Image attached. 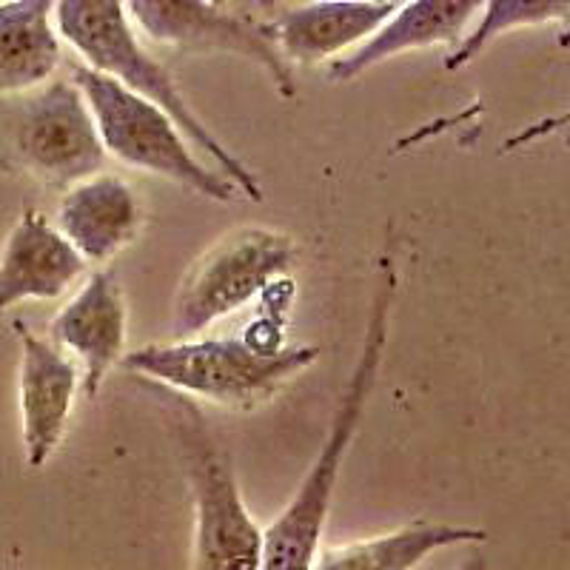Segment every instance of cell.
I'll return each mask as SVG.
<instances>
[{"label":"cell","mask_w":570,"mask_h":570,"mask_svg":"<svg viewBox=\"0 0 570 570\" xmlns=\"http://www.w3.org/2000/svg\"><path fill=\"white\" fill-rule=\"evenodd\" d=\"M389 240L391 243H385L380 263H376L374 297H371V312L365 320L363 345H360L348 383L337 396L328 434H325L320 454L314 456L312 468L305 471L294 497L288 499V505L263 531L259 570H314V562L323 551L320 542H323L343 462L348 456L356 431H360L365 409H368L371 391L376 385V374H380L385 345H389L391 312H394L396 285H400L394 237H389Z\"/></svg>","instance_id":"1"},{"label":"cell","mask_w":570,"mask_h":570,"mask_svg":"<svg viewBox=\"0 0 570 570\" xmlns=\"http://www.w3.org/2000/svg\"><path fill=\"white\" fill-rule=\"evenodd\" d=\"M52 20L58 38L83 60L86 69L100 71L124 86L126 91H131L135 98L146 100L166 117H171V124L183 131V137L214 163V171H220L243 197L263 203L257 175L191 109L177 80L171 78V71L155 55L146 52V46L137 38L135 23L126 12V3L120 0H60L52 9Z\"/></svg>","instance_id":"2"},{"label":"cell","mask_w":570,"mask_h":570,"mask_svg":"<svg viewBox=\"0 0 570 570\" xmlns=\"http://www.w3.org/2000/svg\"><path fill=\"white\" fill-rule=\"evenodd\" d=\"M320 360L314 345L266 351L246 337H195L126 351L120 368L160 383L186 400H206L228 411H254Z\"/></svg>","instance_id":"3"},{"label":"cell","mask_w":570,"mask_h":570,"mask_svg":"<svg viewBox=\"0 0 570 570\" xmlns=\"http://www.w3.org/2000/svg\"><path fill=\"white\" fill-rule=\"evenodd\" d=\"M171 442L195 502V539L188 570H259L263 528L254 522L232 456L186 396L166 405Z\"/></svg>","instance_id":"4"},{"label":"cell","mask_w":570,"mask_h":570,"mask_svg":"<svg viewBox=\"0 0 570 570\" xmlns=\"http://www.w3.org/2000/svg\"><path fill=\"white\" fill-rule=\"evenodd\" d=\"M69 78L89 106L106 157L186 186L206 200L232 203L240 195L220 171H214L191 151L195 146L160 109L135 98L100 71L86 69L83 63H71Z\"/></svg>","instance_id":"5"},{"label":"cell","mask_w":570,"mask_h":570,"mask_svg":"<svg viewBox=\"0 0 570 570\" xmlns=\"http://www.w3.org/2000/svg\"><path fill=\"white\" fill-rule=\"evenodd\" d=\"M0 155L7 166L58 191L106 166L89 106L69 75L0 106Z\"/></svg>","instance_id":"6"},{"label":"cell","mask_w":570,"mask_h":570,"mask_svg":"<svg viewBox=\"0 0 570 570\" xmlns=\"http://www.w3.org/2000/svg\"><path fill=\"white\" fill-rule=\"evenodd\" d=\"M299 257L292 234L268 226H243L223 234L180 279L171 305V337H200L285 279Z\"/></svg>","instance_id":"7"},{"label":"cell","mask_w":570,"mask_h":570,"mask_svg":"<svg viewBox=\"0 0 570 570\" xmlns=\"http://www.w3.org/2000/svg\"><path fill=\"white\" fill-rule=\"evenodd\" d=\"M126 12L155 43L188 55H237L266 71L285 100L297 98L294 69L274 46L266 18L203 0H135Z\"/></svg>","instance_id":"8"},{"label":"cell","mask_w":570,"mask_h":570,"mask_svg":"<svg viewBox=\"0 0 570 570\" xmlns=\"http://www.w3.org/2000/svg\"><path fill=\"white\" fill-rule=\"evenodd\" d=\"M20 340V434L29 468L52 460L69 428L75 396L80 391V368L49 337H40L27 323H14Z\"/></svg>","instance_id":"9"},{"label":"cell","mask_w":570,"mask_h":570,"mask_svg":"<svg viewBox=\"0 0 570 570\" xmlns=\"http://www.w3.org/2000/svg\"><path fill=\"white\" fill-rule=\"evenodd\" d=\"M49 340L78 356L80 391L95 400L106 376L124 363L129 312L124 288L111 272H95L49 323Z\"/></svg>","instance_id":"10"},{"label":"cell","mask_w":570,"mask_h":570,"mask_svg":"<svg viewBox=\"0 0 570 570\" xmlns=\"http://www.w3.org/2000/svg\"><path fill=\"white\" fill-rule=\"evenodd\" d=\"M400 7L396 0H314L266 18L274 46L292 66L334 63L365 43Z\"/></svg>","instance_id":"11"},{"label":"cell","mask_w":570,"mask_h":570,"mask_svg":"<svg viewBox=\"0 0 570 570\" xmlns=\"http://www.w3.org/2000/svg\"><path fill=\"white\" fill-rule=\"evenodd\" d=\"M146 212L120 175L98 171L66 188L58 203V232L86 266H106L140 237Z\"/></svg>","instance_id":"12"},{"label":"cell","mask_w":570,"mask_h":570,"mask_svg":"<svg viewBox=\"0 0 570 570\" xmlns=\"http://www.w3.org/2000/svg\"><path fill=\"white\" fill-rule=\"evenodd\" d=\"M86 263L43 214L27 208L0 248V314L29 299H58L86 277Z\"/></svg>","instance_id":"13"},{"label":"cell","mask_w":570,"mask_h":570,"mask_svg":"<svg viewBox=\"0 0 570 570\" xmlns=\"http://www.w3.org/2000/svg\"><path fill=\"white\" fill-rule=\"evenodd\" d=\"M480 9L482 3L476 0H409V3H400L394 14L365 43L328 66L331 83H351L396 55L434 49V46L454 49L462 35L471 29Z\"/></svg>","instance_id":"14"},{"label":"cell","mask_w":570,"mask_h":570,"mask_svg":"<svg viewBox=\"0 0 570 570\" xmlns=\"http://www.w3.org/2000/svg\"><path fill=\"white\" fill-rule=\"evenodd\" d=\"M52 9V0L0 3V98H20L58 78L63 40Z\"/></svg>","instance_id":"15"},{"label":"cell","mask_w":570,"mask_h":570,"mask_svg":"<svg viewBox=\"0 0 570 570\" xmlns=\"http://www.w3.org/2000/svg\"><path fill=\"white\" fill-rule=\"evenodd\" d=\"M485 539L488 533L482 528L416 519L394 531L325 548L320 551L314 570H416L431 553L454 544L485 542Z\"/></svg>","instance_id":"16"},{"label":"cell","mask_w":570,"mask_h":570,"mask_svg":"<svg viewBox=\"0 0 570 570\" xmlns=\"http://www.w3.org/2000/svg\"><path fill=\"white\" fill-rule=\"evenodd\" d=\"M570 12L568 0H491L482 3L476 23L462 35L460 43L448 52L445 69L460 71L468 63L480 58L488 46L513 29L531 27H551V23H564Z\"/></svg>","instance_id":"17"},{"label":"cell","mask_w":570,"mask_h":570,"mask_svg":"<svg viewBox=\"0 0 570 570\" xmlns=\"http://www.w3.org/2000/svg\"><path fill=\"white\" fill-rule=\"evenodd\" d=\"M456 570H488V564L482 557H468Z\"/></svg>","instance_id":"18"}]
</instances>
